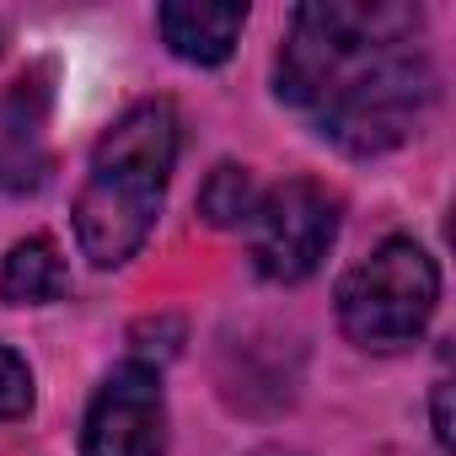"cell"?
Wrapping results in <instances>:
<instances>
[{
	"instance_id": "cell-2",
	"label": "cell",
	"mask_w": 456,
	"mask_h": 456,
	"mask_svg": "<svg viewBox=\"0 0 456 456\" xmlns=\"http://www.w3.org/2000/svg\"><path fill=\"white\" fill-rule=\"evenodd\" d=\"M177 161V113L172 102H134L108 124L92 151L86 183L76 193V242L97 269H118L140 253L167 199Z\"/></svg>"
},
{
	"instance_id": "cell-7",
	"label": "cell",
	"mask_w": 456,
	"mask_h": 456,
	"mask_svg": "<svg viewBox=\"0 0 456 456\" xmlns=\"http://www.w3.org/2000/svg\"><path fill=\"white\" fill-rule=\"evenodd\" d=\"M70 285L65 274V258L49 237H28L6 253V264H0V301L6 306H49L60 301Z\"/></svg>"
},
{
	"instance_id": "cell-4",
	"label": "cell",
	"mask_w": 456,
	"mask_h": 456,
	"mask_svg": "<svg viewBox=\"0 0 456 456\" xmlns=\"http://www.w3.org/2000/svg\"><path fill=\"white\" fill-rule=\"evenodd\" d=\"M248 232H253V269L269 285H301L317 274V264L338 237V193H328L312 177H290L258 193Z\"/></svg>"
},
{
	"instance_id": "cell-1",
	"label": "cell",
	"mask_w": 456,
	"mask_h": 456,
	"mask_svg": "<svg viewBox=\"0 0 456 456\" xmlns=\"http://www.w3.org/2000/svg\"><path fill=\"white\" fill-rule=\"evenodd\" d=\"M280 97L349 156L403 145L435 102L419 12L397 0H312L290 17L274 65Z\"/></svg>"
},
{
	"instance_id": "cell-10",
	"label": "cell",
	"mask_w": 456,
	"mask_h": 456,
	"mask_svg": "<svg viewBox=\"0 0 456 456\" xmlns=\"http://www.w3.org/2000/svg\"><path fill=\"white\" fill-rule=\"evenodd\" d=\"M435 435H440V445L451 440V419H445V387H435Z\"/></svg>"
},
{
	"instance_id": "cell-5",
	"label": "cell",
	"mask_w": 456,
	"mask_h": 456,
	"mask_svg": "<svg viewBox=\"0 0 456 456\" xmlns=\"http://www.w3.org/2000/svg\"><path fill=\"white\" fill-rule=\"evenodd\" d=\"M167 451V403L151 365H118L81 424V456H161Z\"/></svg>"
},
{
	"instance_id": "cell-9",
	"label": "cell",
	"mask_w": 456,
	"mask_h": 456,
	"mask_svg": "<svg viewBox=\"0 0 456 456\" xmlns=\"http://www.w3.org/2000/svg\"><path fill=\"white\" fill-rule=\"evenodd\" d=\"M33 408V370L22 365L17 349L0 344V424L6 419H22Z\"/></svg>"
},
{
	"instance_id": "cell-6",
	"label": "cell",
	"mask_w": 456,
	"mask_h": 456,
	"mask_svg": "<svg viewBox=\"0 0 456 456\" xmlns=\"http://www.w3.org/2000/svg\"><path fill=\"white\" fill-rule=\"evenodd\" d=\"M248 22V6H199V0H172L156 12V28L167 49L188 65H225L237 49V33Z\"/></svg>"
},
{
	"instance_id": "cell-8",
	"label": "cell",
	"mask_w": 456,
	"mask_h": 456,
	"mask_svg": "<svg viewBox=\"0 0 456 456\" xmlns=\"http://www.w3.org/2000/svg\"><path fill=\"white\" fill-rule=\"evenodd\" d=\"M199 209H204L209 225H248L253 209H258V183H253V172H248V167H232V161L215 167L209 183H204V193H199Z\"/></svg>"
},
{
	"instance_id": "cell-3",
	"label": "cell",
	"mask_w": 456,
	"mask_h": 456,
	"mask_svg": "<svg viewBox=\"0 0 456 456\" xmlns=\"http://www.w3.org/2000/svg\"><path fill=\"white\" fill-rule=\"evenodd\" d=\"M435 301H440V269L408 237L381 242L338 280V322L360 349L376 354L408 349L429 328Z\"/></svg>"
}]
</instances>
